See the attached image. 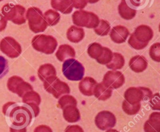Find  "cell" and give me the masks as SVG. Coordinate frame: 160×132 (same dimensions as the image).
I'll use <instances>...</instances> for the list:
<instances>
[{
    "instance_id": "35",
    "label": "cell",
    "mask_w": 160,
    "mask_h": 132,
    "mask_svg": "<svg viewBox=\"0 0 160 132\" xmlns=\"http://www.w3.org/2000/svg\"><path fill=\"white\" fill-rule=\"evenodd\" d=\"M8 70L9 66L7 59L4 57L0 56V79L8 73Z\"/></svg>"
},
{
    "instance_id": "15",
    "label": "cell",
    "mask_w": 160,
    "mask_h": 132,
    "mask_svg": "<svg viewBox=\"0 0 160 132\" xmlns=\"http://www.w3.org/2000/svg\"><path fill=\"white\" fill-rule=\"evenodd\" d=\"M109 35L113 42L117 44H121L126 41L129 35V31L125 26L118 25L111 29Z\"/></svg>"
},
{
    "instance_id": "3",
    "label": "cell",
    "mask_w": 160,
    "mask_h": 132,
    "mask_svg": "<svg viewBox=\"0 0 160 132\" xmlns=\"http://www.w3.org/2000/svg\"><path fill=\"white\" fill-rule=\"evenodd\" d=\"M26 9L20 4L8 3L1 8L2 15L7 21H11L13 23L21 25L26 23Z\"/></svg>"
},
{
    "instance_id": "40",
    "label": "cell",
    "mask_w": 160,
    "mask_h": 132,
    "mask_svg": "<svg viewBox=\"0 0 160 132\" xmlns=\"http://www.w3.org/2000/svg\"><path fill=\"white\" fill-rule=\"evenodd\" d=\"M7 21L4 17L0 14V31H2L5 29L7 26Z\"/></svg>"
},
{
    "instance_id": "24",
    "label": "cell",
    "mask_w": 160,
    "mask_h": 132,
    "mask_svg": "<svg viewBox=\"0 0 160 132\" xmlns=\"http://www.w3.org/2000/svg\"><path fill=\"white\" fill-rule=\"evenodd\" d=\"M118 13L120 16L125 20H130L134 18L136 14V10L130 8L126 0H121L118 6Z\"/></svg>"
},
{
    "instance_id": "26",
    "label": "cell",
    "mask_w": 160,
    "mask_h": 132,
    "mask_svg": "<svg viewBox=\"0 0 160 132\" xmlns=\"http://www.w3.org/2000/svg\"><path fill=\"white\" fill-rule=\"evenodd\" d=\"M125 60L124 56L119 53H113L111 61L106 64L108 69L112 70H117L121 69L124 65Z\"/></svg>"
},
{
    "instance_id": "20",
    "label": "cell",
    "mask_w": 160,
    "mask_h": 132,
    "mask_svg": "<svg viewBox=\"0 0 160 132\" xmlns=\"http://www.w3.org/2000/svg\"><path fill=\"white\" fill-rule=\"evenodd\" d=\"M62 115L64 119L69 123H75L81 118V114L76 106L68 105L62 109Z\"/></svg>"
},
{
    "instance_id": "14",
    "label": "cell",
    "mask_w": 160,
    "mask_h": 132,
    "mask_svg": "<svg viewBox=\"0 0 160 132\" xmlns=\"http://www.w3.org/2000/svg\"><path fill=\"white\" fill-rule=\"evenodd\" d=\"M132 34L138 41L146 44H148V43L153 37L152 29L149 26L145 24L138 26Z\"/></svg>"
},
{
    "instance_id": "7",
    "label": "cell",
    "mask_w": 160,
    "mask_h": 132,
    "mask_svg": "<svg viewBox=\"0 0 160 132\" xmlns=\"http://www.w3.org/2000/svg\"><path fill=\"white\" fill-rule=\"evenodd\" d=\"M72 20L77 26L94 29L97 27L100 19L95 13L80 9L74 12Z\"/></svg>"
},
{
    "instance_id": "10",
    "label": "cell",
    "mask_w": 160,
    "mask_h": 132,
    "mask_svg": "<svg viewBox=\"0 0 160 132\" xmlns=\"http://www.w3.org/2000/svg\"><path fill=\"white\" fill-rule=\"evenodd\" d=\"M7 87L10 91L17 94L21 98L26 92L33 90L32 86L29 83L24 81L18 76L10 77L7 82Z\"/></svg>"
},
{
    "instance_id": "31",
    "label": "cell",
    "mask_w": 160,
    "mask_h": 132,
    "mask_svg": "<svg viewBox=\"0 0 160 132\" xmlns=\"http://www.w3.org/2000/svg\"><path fill=\"white\" fill-rule=\"evenodd\" d=\"M112 51L107 48L103 47V51L100 57L96 59L97 62L101 64H108L112 58Z\"/></svg>"
},
{
    "instance_id": "41",
    "label": "cell",
    "mask_w": 160,
    "mask_h": 132,
    "mask_svg": "<svg viewBox=\"0 0 160 132\" xmlns=\"http://www.w3.org/2000/svg\"><path fill=\"white\" fill-rule=\"evenodd\" d=\"M10 132H26V128H13L11 127L9 128Z\"/></svg>"
},
{
    "instance_id": "36",
    "label": "cell",
    "mask_w": 160,
    "mask_h": 132,
    "mask_svg": "<svg viewBox=\"0 0 160 132\" xmlns=\"http://www.w3.org/2000/svg\"><path fill=\"white\" fill-rule=\"evenodd\" d=\"M149 103L152 109L159 110L160 109V99L159 93H156L152 94L149 99Z\"/></svg>"
},
{
    "instance_id": "30",
    "label": "cell",
    "mask_w": 160,
    "mask_h": 132,
    "mask_svg": "<svg viewBox=\"0 0 160 132\" xmlns=\"http://www.w3.org/2000/svg\"><path fill=\"white\" fill-rule=\"evenodd\" d=\"M122 108L124 112L129 115H134L137 114L141 109L140 103L131 104L127 102L125 99L123 101L122 104Z\"/></svg>"
},
{
    "instance_id": "9",
    "label": "cell",
    "mask_w": 160,
    "mask_h": 132,
    "mask_svg": "<svg viewBox=\"0 0 160 132\" xmlns=\"http://www.w3.org/2000/svg\"><path fill=\"white\" fill-rule=\"evenodd\" d=\"M0 50L11 58H18L22 52L20 44L13 38L6 36L0 42Z\"/></svg>"
},
{
    "instance_id": "27",
    "label": "cell",
    "mask_w": 160,
    "mask_h": 132,
    "mask_svg": "<svg viewBox=\"0 0 160 132\" xmlns=\"http://www.w3.org/2000/svg\"><path fill=\"white\" fill-rule=\"evenodd\" d=\"M44 18L48 25L52 26L56 25L60 21V14L53 9H48L44 14Z\"/></svg>"
},
{
    "instance_id": "28",
    "label": "cell",
    "mask_w": 160,
    "mask_h": 132,
    "mask_svg": "<svg viewBox=\"0 0 160 132\" xmlns=\"http://www.w3.org/2000/svg\"><path fill=\"white\" fill-rule=\"evenodd\" d=\"M103 51V46L98 43H92L88 48V55L93 59H97L102 54Z\"/></svg>"
},
{
    "instance_id": "22",
    "label": "cell",
    "mask_w": 160,
    "mask_h": 132,
    "mask_svg": "<svg viewBox=\"0 0 160 132\" xmlns=\"http://www.w3.org/2000/svg\"><path fill=\"white\" fill-rule=\"evenodd\" d=\"M84 31L82 28L76 26H70L66 32L68 39L74 43H78L82 41L84 37Z\"/></svg>"
},
{
    "instance_id": "21",
    "label": "cell",
    "mask_w": 160,
    "mask_h": 132,
    "mask_svg": "<svg viewBox=\"0 0 160 132\" xmlns=\"http://www.w3.org/2000/svg\"><path fill=\"white\" fill-rule=\"evenodd\" d=\"M75 56V50L69 44L60 45L56 53V56L59 61H64L65 59L73 58Z\"/></svg>"
},
{
    "instance_id": "33",
    "label": "cell",
    "mask_w": 160,
    "mask_h": 132,
    "mask_svg": "<svg viewBox=\"0 0 160 132\" xmlns=\"http://www.w3.org/2000/svg\"><path fill=\"white\" fill-rule=\"evenodd\" d=\"M149 54L150 58L156 62H160V43H156L152 44L149 48Z\"/></svg>"
},
{
    "instance_id": "16",
    "label": "cell",
    "mask_w": 160,
    "mask_h": 132,
    "mask_svg": "<svg viewBox=\"0 0 160 132\" xmlns=\"http://www.w3.org/2000/svg\"><path fill=\"white\" fill-rule=\"evenodd\" d=\"M144 132H160V113L153 112L144 124Z\"/></svg>"
},
{
    "instance_id": "39",
    "label": "cell",
    "mask_w": 160,
    "mask_h": 132,
    "mask_svg": "<svg viewBox=\"0 0 160 132\" xmlns=\"http://www.w3.org/2000/svg\"><path fill=\"white\" fill-rule=\"evenodd\" d=\"M34 132H52L51 128L47 125H39L35 128Z\"/></svg>"
},
{
    "instance_id": "42",
    "label": "cell",
    "mask_w": 160,
    "mask_h": 132,
    "mask_svg": "<svg viewBox=\"0 0 160 132\" xmlns=\"http://www.w3.org/2000/svg\"><path fill=\"white\" fill-rule=\"evenodd\" d=\"M99 0H87L88 3H89L91 4H94V3H96L97 2H98Z\"/></svg>"
},
{
    "instance_id": "1",
    "label": "cell",
    "mask_w": 160,
    "mask_h": 132,
    "mask_svg": "<svg viewBox=\"0 0 160 132\" xmlns=\"http://www.w3.org/2000/svg\"><path fill=\"white\" fill-rule=\"evenodd\" d=\"M2 113L9 116L13 128L26 127L32 120V115L26 106H18L15 102H8L2 106Z\"/></svg>"
},
{
    "instance_id": "13",
    "label": "cell",
    "mask_w": 160,
    "mask_h": 132,
    "mask_svg": "<svg viewBox=\"0 0 160 132\" xmlns=\"http://www.w3.org/2000/svg\"><path fill=\"white\" fill-rule=\"evenodd\" d=\"M22 103L29 106L33 111L34 116L36 117L39 113V105L41 103V96L36 91L31 90L26 92L22 97Z\"/></svg>"
},
{
    "instance_id": "2",
    "label": "cell",
    "mask_w": 160,
    "mask_h": 132,
    "mask_svg": "<svg viewBox=\"0 0 160 132\" xmlns=\"http://www.w3.org/2000/svg\"><path fill=\"white\" fill-rule=\"evenodd\" d=\"M26 19L28 21L30 30L34 33L44 31L48 26L41 10L36 7H31L28 9Z\"/></svg>"
},
{
    "instance_id": "8",
    "label": "cell",
    "mask_w": 160,
    "mask_h": 132,
    "mask_svg": "<svg viewBox=\"0 0 160 132\" xmlns=\"http://www.w3.org/2000/svg\"><path fill=\"white\" fill-rule=\"evenodd\" d=\"M152 95L150 89L145 87H130L124 94L125 100L129 104H134L140 103L142 100L147 101Z\"/></svg>"
},
{
    "instance_id": "4",
    "label": "cell",
    "mask_w": 160,
    "mask_h": 132,
    "mask_svg": "<svg viewBox=\"0 0 160 132\" xmlns=\"http://www.w3.org/2000/svg\"><path fill=\"white\" fill-rule=\"evenodd\" d=\"M31 44L35 50L46 54H50L54 52L58 46V42L52 36L38 34L32 39Z\"/></svg>"
},
{
    "instance_id": "23",
    "label": "cell",
    "mask_w": 160,
    "mask_h": 132,
    "mask_svg": "<svg viewBox=\"0 0 160 132\" xmlns=\"http://www.w3.org/2000/svg\"><path fill=\"white\" fill-rule=\"evenodd\" d=\"M51 5L54 9L64 14L71 13L73 8L70 0H51Z\"/></svg>"
},
{
    "instance_id": "44",
    "label": "cell",
    "mask_w": 160,
    "mask_h": 132,
    "mask_svg": "<svg viewBox=\"0 0 160 132\" xmlns=\"http://www.w3.org/2000/svg\"><path fill=\"white\" fill-rule=\"evenodd\" d=\"M2 1V0H0V2H1V1Z\"/></svg>"
},
{
    "instance_id": "32",
    "label": "cell",
    "mask_w": 160,
    "mask_h": 132,
    "mask_svg": "<svg viewBox=\"0 0 160 132\" xmlns=\"http://www.w3.org/2000/svg\"><path fill=\"white\" fill-rule=\"evenodd\" d=\"M58 104L61 109L68 105H77V100L71 95L66 94L61 97L58 100Z\"/></svg>"
},
{
    "instance_id": "29",
    "label": "cell",
    "mask_w": 160,
    "mask_h": 132,
    "mask_svg": "<svg viewBox=\"0 0 160 132\" xmlns=\"http://www.w3.org/2000/svg\"><path fill=\"white\" fill-rule=\"evenodd\" d=\"M110 29L111 26L109 23L104 19H100L97 27L94 28V31L98 35L104 36L109 34Z\"/></svg>"
},
{
    "instance_id": "6",
    "label": "cell",
    "mask_w": 160,
    "mask_h": 132,
    "mask_svg": "<svg viewBox=\"0 0 160 132\" xmlns=\"http://www.w3.org/2000/svg\"><path fill=\"white\" fill-rule=\"evenodd\" d=\"M44 89L53 95L56 98H59L62 94H67L70 93V88L68 84L61 81L56 75L48 77L43 81Z\"/></svg>"
},
{
    "instance_id": "5",
    "label": "cell",
    "mask_w": 160,
    "mask_h": 132,
    "mask_svg": "<svg viewBox=\"0 0 160 132\" xmlns=\"http://www.w3.org/2000/svg\"><path fill=\"white\" fill-rule=\"evenodd\" d=\"M84 68L78 60L74 58L64 61L62 71L64 76L70 81H80L84 74Z\"/></svg>"
},
{
    "instance_id": "19",
    "label": "cell",
    "mask_w": 160,
    "mask_h": 132,
    "mask_svg": "<svg viewBox=\"0 0 160 132\" xmlns=\"http://www.w3.org/2000/svg\"><path fill=\"white\" fill-rule=\"evenodd\" d=\"M129 66L134 72L141 73L147 68L148 61L143 56L136 55L130 59Z\"/></svg>"
},
{
    "instance_id": "43",
    "label": "cell",
    "mask_w": 160,
    "mask_h": 132,
    "mask_svg": "<svg viewBox=\"0 0 160 132\" xmlns=\"http://www.w3.org/2000/svg\"><path fill=\"white\" fill-rule=\"evenodd\" d=\"M105 132H119L118 130H116V129H108L106 131H105Z\"/></svg>"
},
{
    "instance_id": "38",
    "label": "cell",
    "mask_w": 160,
    "mask_h": 132,
    "mask_svg": "<svg viewBox=\"0 0 160 132\" xmlns=\"http://www.w3.org/2000/svg\"><path fill=\"white\" fill-rule=\"evenodd\" d=\"M64 132H84V130L79 125H70L66 127Z\"/></svg>"
},
{
    "instance_id": "25",
    "label": "cell",
    "mask_w": 160,
    "mask_h": 132,
    "mask_svg": "<svg viewBox=\"0 0 160 132\" xmlns=\"http://www.w3.org/2000/svg\"><path fill=\"white\" fill-rule=\"evenodd\" d=\"M53 75H56V70L54 66L49 63L42 64L38 70V76L42 81Z\"/></svg>"
},
{
    "instance_id": "11",
    "label": "cell",
    "mask_w": 160,
    "mask_h": 132,
    "mask_svg": "<svg viewBox=\"0 0 160 132\" xmlns=\"http://www.w3.org/2000/svg\"><path fill=\"white\" fill-rule=\"evenodd\" d=\"M95 124L101 130H106L113 128L116 123L115 115L109 111H101L95 117Z\"/></svg>"
},
{
    "instance_id": "12",
    "label": "cell",
    "mask_w": 160,
    "mask_h": 132,
    "mask_svg": "<svg viewBox=\"0 0 160 132\" xmlns=\"http://www.w3.org/2000/svg\"><path fill=\"white\" fill-rule=\"evenodd\" d=\"M102 82L112 89H118L124 84L125 78L121 72L111 70L106 73Z\"/></svg>"
},
{
    "instance_id": "18",
    "label": "cell",
    "mask_w": 160,
    "mask_h": 132,
    "mask_svg": "<svg viewBox=\"0 0 160 132\" xmlns=\"http://www.w3.org/2000/svg\"><path fill=\"white\" fill-rule=\"evenodd\" d=\"M112 93V89L103 82L97 83L93 90V95L101 101H105L109 99L111 96Z\"/></svg>"
},
{
    "instance_id": "37",
    "label": "cell",
    "mask_w": 160,
    "mask_h": 132,
    "mask_svg": "<svg viewBox=\"0 0 160 132\" xmlns=\"http://www.w3.org/2000/svg\"><path fill=\"white\" fill-rule=\"evenodd\" d=\"M70 1L72 7L79 9H84L88 4L87 0H70Z\"/></svg>"
},
{
    "instance_id": "17",
    "label": "cell",
    "mask_w": 160,
    "mask_h": 132,
    "mask_svg": "<svg viewBox=\"0 0 160 132\" xmlns=\"http://www.w3.org/2000/svg\"><path fill=\"white\" fill-rule=\"evenodd\" d=\"M97 82L94 78L86 76L81 79L79 83V89L80 92L85 96H92L93 90Z\"/></svg>"
},
{
    "instance_id": "34",
    "label": "cell",
    "mask_w": 160,
    "mask_h": 132,
    "mask_svg": "<svg viewBox=\"0 0 160 132\" xmlns=\"http://www.w3.org/2000/svg\"><path fill=\"white\" fill-rule=\"evenodd\" d=\"M128 44L134 49L137 50H140L144 49L145 47L148 46V44L141 43L139 41H138L134 36L133 34H131L130 37L128 39Z\"/></svg>"
}]
</instances>
